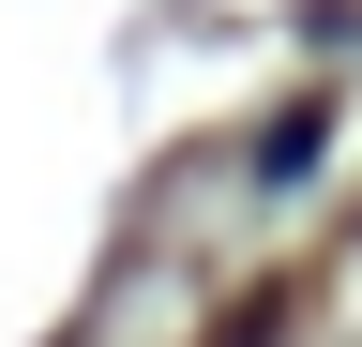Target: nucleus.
<instances>
[{
    "instance_id": "obj_1",
    "label": "nucleus",
    "mask_w": 362,
    "mask_h": 347,
    "mask_svg": "<svg viewBox=\"0 0 362 347\" xmlns=\"http://www.w3.org/2000/svg\"><path fill=\"white\" fill-rule=\"evenodd\" d=\"M317 136H332V121H317V106H287V121L257 136V182H302V166H317Z\"/></svg>"
}]
</instances>
